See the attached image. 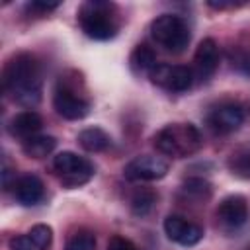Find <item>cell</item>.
Masks as SVG:
<instances>
[{"instance_id": "cell-1", "label": "cell", "mask_w": 250, "mask_h": 250, "mask_svg": "<svg viewBox=\"0 0 250 250\" xmlns=\"http://www.w3.org/2000/svg\"><path fill=\"white\" fill-rule=\"evenodd\" d=\"M41 64L31 53L14 55L2 70V88L18 104L33 107L41 100Z\"/></svg>"}, {"instance_id": "cell-2", "label": "cell", "mask_w": 250, "mask_h": 250, "mask_svg": "<svg viewBox=\"0 0 250 250\" xmlns=\"http://www.w3.org/2000/svg\"><path fill=\"white\" fill-rule=\"evenodd\" d=\"M80 29L96 41H107L119 31V8L105 0H88L78 8Z\"/></svg>"}, {"instance_id": "cell-3", "label": "cell", "mask_w": 250, "mask_h": 250, "mask_svg": "<svg viewBox=\"0 0 250 250\" xmlns=\"http://www.w3.org/2000/svg\"><path fill=\"white\" fill-rule=\"evenodd\" d=\"M152 143L164 156L186 158L201 148L203 139L193 123H170L152 137Z\"/></svg>"}, {"instance_id": "cell-4", "label": "cell", "mask_w": 250, "mask_h": 250, "mask_svg": "<svg viewBox=\"0 0 250 250\" xmlns=\"http://www.w3.org/2000/svg\"><path fill=\"white\" fill-rule=\"evenodd\" d=\"M53 107L61 117L70 121L84 119L90 113V100L84 96V86L80 84V76L76 72L59 76L53 94Z\"/></svg>"}, {"instance_id": "cell-5", "label": "cell", "mask_w": 250, "mask_h": 250, "mask_svg": "<svg viewBox=\"0 0 250 250\" xmlns=\"http://www.w3.org/2000/svg\"><path fill=\"white\" fill-rule=\"evenodd\" d=\"M152 39L170 53H182L189 43V27L176 14H160L150 23Z\"/></svg>"}, {"instance_id": "cell-6", "label": "cell", "mask_w": 250, "mask_h": 250, "mask_svg": "<svg viewBox=\"0 0 250 250\" xmlns=\"http://www.w3.org/2000/svg\"><path fill=\"white\" fill-rule=\"evenodd\" d=\"M53 170L61 176L62 186L68 189L90 182L94 176V164L70 150H62L53 158Z\"/></svg>"}, {"instance_id": "cell-7", "label": "cell", "mask_w": 250, "mask_h": 250, "mask_svg": "<svg viewBox=\"0 0 250 250\" xmlns=\"http://www.w3.org/2000/svg\"><path fill=\"white\" fill-rule=\"evenodd\" d=\"M170 164L162 156L141 154L129 160L123 168V176L129 182H154L168 174Z\"/></svg>"}, {"instance_id": "cell-8", "label": "cell", "mask_w": 250, "mask_h": 250, "mask_svg": "<svg viewBox=\"0 0 250 250\" xmlns=\"http://www.w3.org/2000/svg\"><path fill=\"white\" fill-rule=\"evenodd\" d=\"M148 78L152 84L170 92H186L193 84V70L182 64H156L148 72Z\"/></svg>"}, {"instance_id": "cell-9", "label": "cell", "mask_w": 250, "mask_h": 250, "mask_svg": "<svg viewBox=\"0 0 250 250\" xmlns=\"http://www.w3.org/2000/svg\"><path fill=\"white\" fill-rule=\"evenodd\" d=\"M215 215H217V221L223 229H229V230L240 229L248 221V215H250L248 199L240 193L227 195L225 199H221Z\"/></svg>"}, {"instance_id": "cell-10", "label": "cell", "mask_w": 250, "mask_h": 250, "mask_svg": "<svg viewBox=\"0 0 250 250\" xmlns=\"http://www.w3.org/2000/svg\"><path fill=\"white\" fill-rule=\"evenodd\" d=\"M244 121V109L234 104V102H227L221 104L217 107H213L207 115V123L215 133H232L236 131Z\"/></svg>"}, {"instance_id": "cell-11", "label": "cell", "mask_w": 250, "mask_h": 250, "mask_svg": "<svg viewBox=\"0 0 250 250\" xmlns=\"http://www.w3.org/2000/svg\"><path fill=\"white\" fill-rule=\"evenodd\" d=\"M164 232L172 242L182 246H193L203 238V229L182 215H168L164 219Z\"/></svg>"}, {"instance_id": "cell-12", "label": "cell", "mask_w": 250, "mask_h": 250, "mask_svg": "<svg viewBox=\"0 0 250 250\" xmlns=\"http://www.w3.org/2000/svg\"><path fill=\"white\" fill-rule=\"evenodd\" d=\"M193 66L199 80H209L215 74V70L219 68V45L215 43V39L207 37L197 45L193 55Z\"/></svg>"}, {"instance_id": "cell-13", "label": "cell", "mask_w": 250, "mask_h": 250, "mask_svg": "<svg viewBox=\"0 0 250 250\" xmlns=\"http://www.w3.org/2000/svg\"><path fill=\"white\" fill-rule=\"evenodd\" d=\"M53 240V229L49 225H35L25 234L10 240V250H47Z\"/></svg>"}, {"instance_id": "cell-14", "label": "cell", "mask_w": 250, "mask_h": 250, "mask_svg": "<svg viewBox=\"0 0 250 250\" xmlns=\"http://www.w3.org/2000/svg\"><path fill=\"white\" fill-rule=\"evenodd\" d=\"M45 195V188L43 182L35 176V174H25L20 176L14 182V197L20 205L23 207H33L37 205Z\"/></svg>"}, {"instance_id": "cell-15", "label": "cell", "mask_w": 250, "mask_h": 250, "mask_svg": "<svg viewBox=\"0 0 250 250\" xmlns=\"http://www.w3.org/2000/svg\"><path fill=\"white\" fill-rule=\"evenodd\" d=\"M41 127H43V119H41V115H39L37 111H33V109H25V111L16 113V115L12 117V121H10V125H8L10 133H12L14 137L23 139V141L29 139V137H33V135H37Z\"/></svg>"}, {"instance_id": "cell-16", "label": "cell", "mask_w": 250, "mask_h": 250, "mask_svg": "<svg viewBox=\"0 0 250 250\" xmlns=\"http://www.w3.org/2000/svg\"><path fill=\"white\" fill-rule=\"evenodd\" d=\"M78 145L88 152H104L111 146V137L102 127H86L76 137Z\"/></svg>"}, {"instance_id": "cell-17", "label": "cell", "mask_w": 250, "mask_h": 250, "mask_svg": "<svg viewBox=\"0 0 250 250\" xmlns=\"http://www.w3.org/2000/svg\"><path fill=\"white\" fill-rule=\"evenodd\" d=\"M129 66L135 74H148L156 66V53L152 47L141 43L137 45L129 55Z\"/></svg>"}, {"instance_id": "cell-18", "label": "cell", "mask_w": 250, "mask_h": 250, "mask_svg": "<svg viewBox=\"0 0 250 250\" xmlns=\"http://www.w3.org/2000/svg\"><path fill=\"white\" fill-rule=\"evenodd\" d=\"M55 146H57V139L51 135H33L21 141V150L29 158H45L55 150Z\"/></svg>"}, {"instance_id": "cell-19", "label": "cell", "mask_w": 250, "mask_h": 250, "mask_svg": "<svg viewBox=\"0 0 250 250\" xmlns=\"http://www.w3.org/2000/svg\"><path fill=\"white\" fill-rule=\"evenodd\" d=\"M227 166L234 176L242 180H250V145H242L234 148L227 160Z\"/></svg>"}, {"instance_id": "cell-20", "label": "cell", "mask_w": 250, "mask_h": 250, "mask_svg": "<svg viewBox=\"0 0 250 250\" xmlns=\"http://www.w3.org/2000/svg\"><path fill=\"white\" fill-rule=\"evenodd\" d=\"M158 195L156 191L148 189V188H139L133 191L131 195V211L133 215L137 217H146L152 209H154V203H156Z\"/></svg>"}, {"instance_id": "cell-21", "label": "cell", "mask_w": 250, "mask_h": 250, "mask_svg": "<svg viewBox=\"0 0 250 250\" xmlns=\"http://www.w3.org/2000/svg\"><path fill=\"white\" fill-rule=\"evenodd\" d=\"M182 193L193 201H207L213 193V186L205 178H188L182 184Z\"/></svg>"}, {"instance_id": "cell-22", "label": "cell", "mask_w": 250, "mask_h": 250, "mask_svg": "<svg viewBox=\"0 0 250 250\" xmlns=\"http://www.w3.org/2000/svg\"><path fill=\"white\" fill-rule=\"evenodd\" d=\"M64 250H96V234L88 229H80L68 238Z\"/></svg>"}, {"instance_id": "cell-23", "label": "cell", "mask_w": 250, "mask_h": 250, "mask_svg": "<svg viewBox=\"0 0 250 250\" xmlns=\"http://www.w3.org/2000/svg\"><path fill=\"white\" fill-rule=\"evenodd\" d=\"M229 59H230L232 68L250 76V49H232L229 53Z\"/></svg>"}, {"instance_id": "cell-24", "label": "cell", "mask_w": 250, "mask_h": 250, "mask_svg": "<svg viewBox=\"0 0 250 250\" xmlns=\"http://www.w3.org/2000/svg\"><path fill=\"white\" fill-rule=\"evenodd\" d=\"M105 250H137V248H135V244H133L131 240H127V238H123V236H119V234H115V236L109 238Z\"/></svg>"}, {"instance_id": "cell-25", "label": "cell", "mask_w": 250, "mask_h": 250, "mask_svg": "<svg viewBox=\"0 0 250 250\" xmlns=\"http://www.w3.org/2000/svg\"><path fill=\"white\" fill-rule=\"evenodd\" d=\"M59 8V2H41V0H33L27 4V10L29 12H35V14H47L51 10Z\"/></svg>"}, {"instance_id": "cell-26", "label": "cell", "mask_w": 250, "mask_h": 250, "mask_svg": "<svg viewBox=\"0 0 250 250\" xmlns=\"http://www.w3.org/2000/svg\"><path fill=\"white\" fill-rule=\"evenodd\" d=\"M12 172H14V170L10 168V164H8V160L4 158V164H2V186H4L6 189L10 188V178H12V176L16 178V174H12Z\"/></svg>"}, {"instance_id": "cell-27", "label": "cell", "mask_w": 250, "mask_h": 250, "mask_svg": "<svg viewBox=\"0 0 250 250\" xmlns=\"http://www.w3.org/2000/svg\"><path fill=\"white\" fill-rule=\"evenodd\" d=\"M209 6L215 10H225V8H236L238 4H234V2H209Z\"/></svg>"}, {"instance_id": "cell-28", "label": "cell", "mask_w": 250, "mask_h": 250, "mask_svg": "<svg viewBox=\"0 0 250 250\" xmlns=\"http://www.w3.org/2000/svg\"><path fill=\"white\" fill-rule=\"evenodd\" d=\"M246 250H250V244H248V246H246Z\"/></svg>"}]
</instances>
